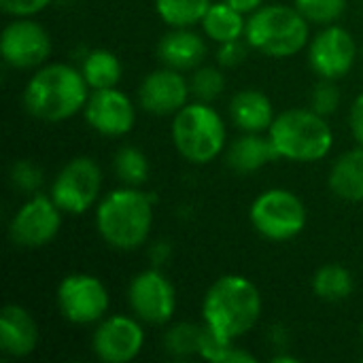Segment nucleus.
Masks as SVG:
<instances>
[{"label": "nucleus", "mask_w": 363, "mask_h": 363, "mask_svg": "<svg viewBox=\"0 0 363 363\" xmlns=\"http://www.w3.org/2000/svg\"><path fill=\"white\" fill-rule=\"evenodd\" d=\"M51 0H0L2 13L11 17H34L36 13L45 11Z\"/></svg>", "instance_id": "obj_33"}, {"label": "nucleus", "mask_w": 363, "mask_h": 363, "mask_svg": "<svg viewBox=\"0 0 363 363\" xmlns=\"http://www.w3.org/2000/svg\"><path fill=\"white\" fill-rule=\"evenodd\" d=\"M308 19L287 4H262L247 19L245 38L249 47L268 57H294L311 43Z\"/></svg>", "instance_id": "obj_5"}, {"label": "nucleus", "mask_w": 363, "mask_h": 363, "mask_svg": "<svg viewBox=\"0 0 363 363\" xmlns=\"http://www.w3.org/2000/svg\"><path fill=\"white\" fill-rule=\"evenodd\" d=\"M128 304L136 319L149 325H166L177 311V291L170 279L155 266L138 272L128 287Z\"/></svg>", "instance_id": "obj_11"}, {"label": "nucleus", "mask_w": 363, "mask_h": 363, "mask_svg": "<svg viewBox=\"0 0 363 363\" xmlns=\"http://www.w3.org/2000/svg\"><path fill=\"white\" fill-rule=\"evenodd\" d=\"M225 2L232 4L234 9H238L245 15H251L253 11H257L264 4V0H225Z\"/></svg>", "instance_id": "obj_35"}, {"label": "nucleus", "mask_w": 363, "mask_h": 363, "mask_svg": "<svg viewBox=\"0 0 363 363\" xmlns=\"http://www.w3.org/2000/svg\"><path fill=\"white\" fill-rule=\"evenodd\" d=\"M349 125H351V134L357 140V145L363 147V94H359L351 106V115H349Z\"/></svg>", "instance_id": "obj_34"}, {"label": "nucleus", "mask_w": 363, "mask_h": 363, "mask_svg": "<svg viewBox=\"0 0 363 363\" xmlns=\"http://www.w3.org/2000/svg\"><path fill=\"white\" fill-rule=\"evenodd\" d=\"M279 160L313 164L330 155L334 132L323 115L313 108H289L274 117L268 130Z\"/></svg>", "instance_id": "obj_4"}, {"label": "nucleus", "mask_w": 363, "mask_h": 363, "mask_svg": "<svg viewBox=\"0 0 363 363\" xmlns=\"http://www.w3.org/2000/svg\"><path fill=\"white\" fill-rule=\"evenodd\" d=\"M296 9L311 23H334L347 11V0H296Z\"/></svg>", "instance_id": "obj_29"}, {"label": "nucleus", "mask_w": 363, "mask_h": 363, "mask_svg": "<svg viewBox=\"0 0 363 363\" xmlns=\"http://www.w3.org/2000/svg\"><path fill=\"white\" fill-rule=\"evenodd\" d=\"M204 336V325L196 323H177L164 336V349L172 357H191L200 355Z\"/></svg>", "instance_id": "obj_27"}, {"label": "nucleus", "mask_w": 363, "mask_h": 363, "mask_svg": "<svg viewBox=\"0 0 363 363\" xmlns=\"http://www.w3.org/2000/svg\"><path fill=\"white\" fill-rule=\"evenodd\" d=\"M340 104V89L336 85V81L330 79H321L315 89H313V98H311V108L317 111L323 117H330L336 113Z\"/></svg>", "instance_id": "obj_31"}, {"label": "nucleus", "mask_w": 363, "mask_h": 363, "mask_svg": "<svg viewBox=\"0 0 363 363\" xmlns=\"http://www.w3.org/2000/svg\"><path fill=\"white\" fill-rule=\"evenodd\" d=\"M140 323V319L128 315L104 317L91 336L94 355L104 363H130L136 359L145 347V330Z\"/></svg>", "instance_id": "obj_13"}, {"label": "nucleus", "mask_w": 363, "mask_h": 363, "mask_svg": "<svg viewBox=\"0 0 363 363\" xmlns=\"http://www.w3.org/2000/svg\"><path fill=\"white\" fill-rule=\"evenodd\" d=\"M168 255H170V247H168L166 242H155V245L151 247V259H153L155 264H164V262L168 259Z\"/></svg>", "instance_id": "obj_36"}, {"label": "nucleus", "mask_w": 363, "mask_h": 363, "mask_svg": "<svg viewBox=\"0 0 363 363\" xmlns=\"http://www.w3.org/2000/svg\"><path fill=\"white\" fill-rule=\"evenodd\" d=\"M83 111L89 128L108 138L130 134L136 123L134 102L117 87L91 89Z\"/></svg>", "instance_id": "obj_15"}, {"label": "nucleus", "mask_w": 363, "mask_h": 363, "mask_svg": "<svg viewBox=\"0 0 363 363\" xmlns=\"http://www.w3.org/2000/svg\"><path fill=\"white\" fill-rule=\"evenodd\" d=\"M191 96L200 102H215L225 89V77L215 66H198L189 81Z\"/></svg>", "instance_id": "obj_28"}, {"label": "nucleus", "mask_w": 363, "mask_h": 363, "mask_svg": "<svg viewBox=\"0 0 363 363\" xmlns=\"http://www.w3.org/2000/svg\"><path fill=\"white\" fill-rule=\"evenodd\" d=\"M117 179L128 187H140L149 179V160L136 147H121L113 157Z\"/></svg>", "instance_id": "obj_26"}, {"label": "nucleus", "mask_w": 363, "mask_h": 363, "mask_svg": "<svg viewBox=\"0 0 363 363\" xmlns=\"http://www.w3.org/2000/svg\"><path fill=\"white\" fill-rule=\"evenodd\" d=\"M0 53L4 64L17 70L38 68L51 55V36L30 17H15L4 26L0 36Z\"/></svg>", "instance_id": "obj_12"}, {"label": "nucleus", "mask_w": 363, "mask_h": 363, "mask_svg": "<svg viewBox=\"0 0 363 363\" xmlns=\"http://www.w3.org/2000/svg\"><path fill=\"white\" fill-rule=\"evenodd\" d=\"M62 208L51 196L34 194L13 215L9 236L13 245L21 249H43L57 236L62 228Z\"/></svg>", "instance_id": "obj_10"}, {"label": "nucleus", "mask_w": 363, "mask_h": 363, "mask_svg": "<svg viewBox=\"0 0 363 363\" xmlns=\"http://www.w3.org/2000/svg\"><path fill=\"white\" fill-rule=\"evenodd\" d=\"M89 85L81 68L55 62L38 68L23 87L26 111L40 121L57 123L85 108Z\"/></svg>", "instance_id": "obj_2"}, {"label": "nucleus", "mask_w": 363, "mask_h": 363, "mask_svg": "<svg viewBox=\"0 0 363 363\" xmlns=\"http://www.w3.org/2000/svg\"><path fill=\"white\" fill-rule=\"evenodd\" d=\"M270 362H274V363H298L300 359H298V357H294V355H287V353H285V355H274V357H272Z\"/></svg>", "instance_id": "obj_37"}, {"label": "nucleus", "mask_w": 363, "mask_h": 363, "mask_svg": "<svg viewBox=\"0 0 363 363\" xmlns=\"http://www.w3.org/2000/svg\"><path fill=\"white\" fill-rule=\"evenodd\" d=\"M247 45L242 38H236V40H230V43H221L219 49H217V62L219 66L223 68H234L238 64L245 62L247 57Z\"/></svg>", "instance_id": "obj_32"}, {"label": "nucleus", "mask_w": 363, "mask_h": 363, "mask_svg": "<svg viewBox=\"0 0 363 363\" xmlns=\"http://www.w3.org/2000/svg\"><path fill=\"white\" fill-rule=\"evenodd\" d=\"M362 336H363V328H362Z\"/></svg>", "instance_id": "obj_38"}, {"label": "nucleus", "mask_w": 363, "mask_h": 363, "mask_svg": "<svg viewBox=\"0 0 363 363\" xmlns=\"http://www.w3.org/2000/svg\"><path fill=\"white\" fill-rule=\"evenodd\" d=\"M230 117L242 132H268L274 121L272 100L259 89H240L230 100Z\"/></svg>", "instance_id": "obj_19"}, {"label": "nucleus", "mask_w": 363, "mask_h": 363, "mask_svg": "<svg viewBox=\"0 0 363 363\" xmlns=\"http://www.w3.org/2000/svg\"><path fill=\"white\" fill-rule=\"evenodd\" d=\"M262 317V294L257 285L242 274L217 279L202 302L204 325L228 342L249 334Z\"/></svg>", "instance_id": "obj_1"}, {"label": "nucleus", "mask_w": 363, "mask_h": 363, "mask_svg": "<svg viewBox=\"0 0 363 363\" xmlns=\"http://www.w3.org/2000/svg\"><path fill=\"white\" fill-rule=\"evenodd\" d=\"M225 123L208 102H187L172 119V143L191 164H211L225 149Z\"/></svg>", "instance_id": "obj_6"}, {"label": "nucleus", "mask_w": 363, "mask_h": 363, "mask_svg": "<svg viewBox=\"0 0 363 363\" xmlns=\"http://www.w3.org/2000/svg\"><path fill=\"white\" fill-rule=\"evenodd\" d=\"M200 26L211 40L221 45V43L242 38L247 30V19H245V13H240L225 0H219L211 4Z\"/></svg>", "instance_id": "obj_22"}, {"label": "nucleus", "mask_w": 363, "mask_h": 363, "mask_svg": "<svg viewBox=\"0 0 363 363\" xmlns=\"http://www.w3.org/2000/svg\"><path fill=\"white\" fill-rule=\"evenodd\" d=\"M357 57V43L342 26H325L308 43V62L319 79L338 81L347 77Z\"/></svg>", "instance_id": "obj_14"}, {"label": "nucleus", "mask_w": 363, "mask_h": 363, "mask_svg": "<svg viewBox=\"0 0 363 363\" xmlns=\"http://www.w3.org/2000/svg\"><path fill=\"white\" fill-rule=\"evenodd\" d=\"M355 289L353 274L340 264H325L313 277V291L323 302H345Z\"/></svg>", "instance_id": "obj_24"}, {"label": "nucleus", "mask_w": 363, "mask_h": 363, "mask_svg": "<svg viewBox=\"0 0 363 363\" xmlns=\"http://www.w3.org/2000/svg\"><path fill=\"white\" fill-rule=\"evenodd\" d=\"M60 315L74 325L100 323L108 313V291L104 283L94 274H68L57 285L55 294Z\"/></svg>", "instance_id": "obj_9"}, {"label": "nucleus", "mask_w": 363, "mask_h": 363, "mask_svg": "<svg viewBox=\"0 0 363 363\" xmlns=\"http://www.w3.org/2000/svg\"><path fill=\"white\" fill-rule=\"evenodd\" d=\"M157 55L168 68L196 70L206 57V43L191 28H170L157 45Z\"/></svg>", "instance_id": "obj_18"}, {"label": "nucleus", "mask_w": 363, "mask_h": 363, "mask_svg": "<svg viewBox=\"0 0 363 363\" xmlns=\"http://www.w3.org/2000/svg\"><path fill=\"white\" fill-rule=\"evenodd\" d=\"M153 228V200L138 187H121L96 204V230L115 251H136Z\"/></svg>", "instance_id": "obj_3"}, {"label": "nucleus", "mask_w": 363, "mask_h": 363, "mask_svg": "<svg viewBox=\"0 0 363 363\" xmlns=\"http://www.w3.org/2000/svg\"><path fill=\"white\" fill-rule=\"evenodd\" d=\"M9 179H11V185L17 191L34 196L43 187L45 174H43V170H40V166L36 162H32V160H17L11 166V170H9Z\"/></svg>", "instance_id": "obj_30"}, {"label": "nucleus", "mask_w": 363, "mask_h": 363, "mask_svg": "<svg viewBox=\"0 0 363 363\" xmlns=\"http://www.w3.org/2000/svg\"><path fill=\"white\" fill-rule=\"evenodd\" d=\"M102 170L91 157L70 160L51 183V198L66 215H83L100 202Z\"/></svg>", "instance_id": "obj_8"}, {"label": "nucleus", "mask_w": 363, "mask_h": 363, "mask_svg": "<svg viewBox=\"0 0 363 363\" xmlns=\"http://www.w3.org/2000/svg\"><path fill=\"white\" fill-rule=\"evenodd\" d=\"M81 72L89 85V89H106L117 87L121 81V62L108 49H94L83 57Z\"/></svg>", "instance_id": "obj_23"}, {"label": "nucleus", "mask_w": 363, "mask_h": 363, "mask_svg": "<svg viewBox=\"0 0 363 363\" xmlns=\"http://www.w3.org/2000/svg\"><path fill=\"white\" fill-rule=\"evenodd\" d=\"M249 221L262 238L272 242H287L304 232L308 211L302 198L294 191L272 187L253 200L249 208Z\"/></svg>", "instance_id": "obj_7"}, {"label": "nucleus", "mask_w": 363, "mask_h": 363, "mask_svg": "<svg viewBox=\"0 0 363 363\" xmlns=\"http://www.w3.org/2000/svg\"><path fill=\"white\" fill-rule=\"evenodd\" d=\"M330 189L347 202H363V147L342 153L330 170Z\"/></svg>", "instance_id": "obj_21"}, {"label": "nucleus", "mask_w": 363, "mask_h": 363, "mask_svg": "<svg viewBox=\"0 0 363 363\" xmlns=\"http://www.w3.org/2000/svg\"><path fill=\"white\" fill-rule=\"evenodd\" d=\"M274 160H279V155L270 143V136H264L262 132H245L225 153L228 166L238 174L257 172Z\"/></svg>", "instance_id": "obj_20"}, {"label": "nucleus", "mask_w": 363, "mask_h": 363, "mask_svg": "<svg viewBox=\"0 0 363 363\" xmlns=\"http://www.w3.org/2000/svg\"><path fill=\"white\" fill-rule=\"evenodd\" d=\"M189 96H191V87L187 79L181 74V70L168 66L149 72L138 87L140 108L157 117L177 115L189 102Z\"/></svg>", "instance_id": "obj_16"}, {"label": "nucleus", "mask_w": 363, "mask_h": 363, "mask_svg": "<svg viewBox=\"0 0 363 363\" xmlns=\"http://www.w3.org/2000/svg\"><path fill=\"white\" fill-rule=\"evenodd\" d=\"M211 4V0H155V11L170 28H194L202 23Z\"/></svg>", "instance_id": "obj_25"}, {"label": "nucleus", "mask_w": 363, "mask_h": 363, "mask_svg": "<svg viewBox=\"0 0 363 363\" xmlns=\"http://www.w3.org/2000/svg\"><path fill=\"white\" fill-rule=\"evenodd\" d=\"M38 345V325L30 311L19 304H6L0 315V351L6 357H28Z\"/></svg>", "instance_id": "obj_17"}]
</instances>
